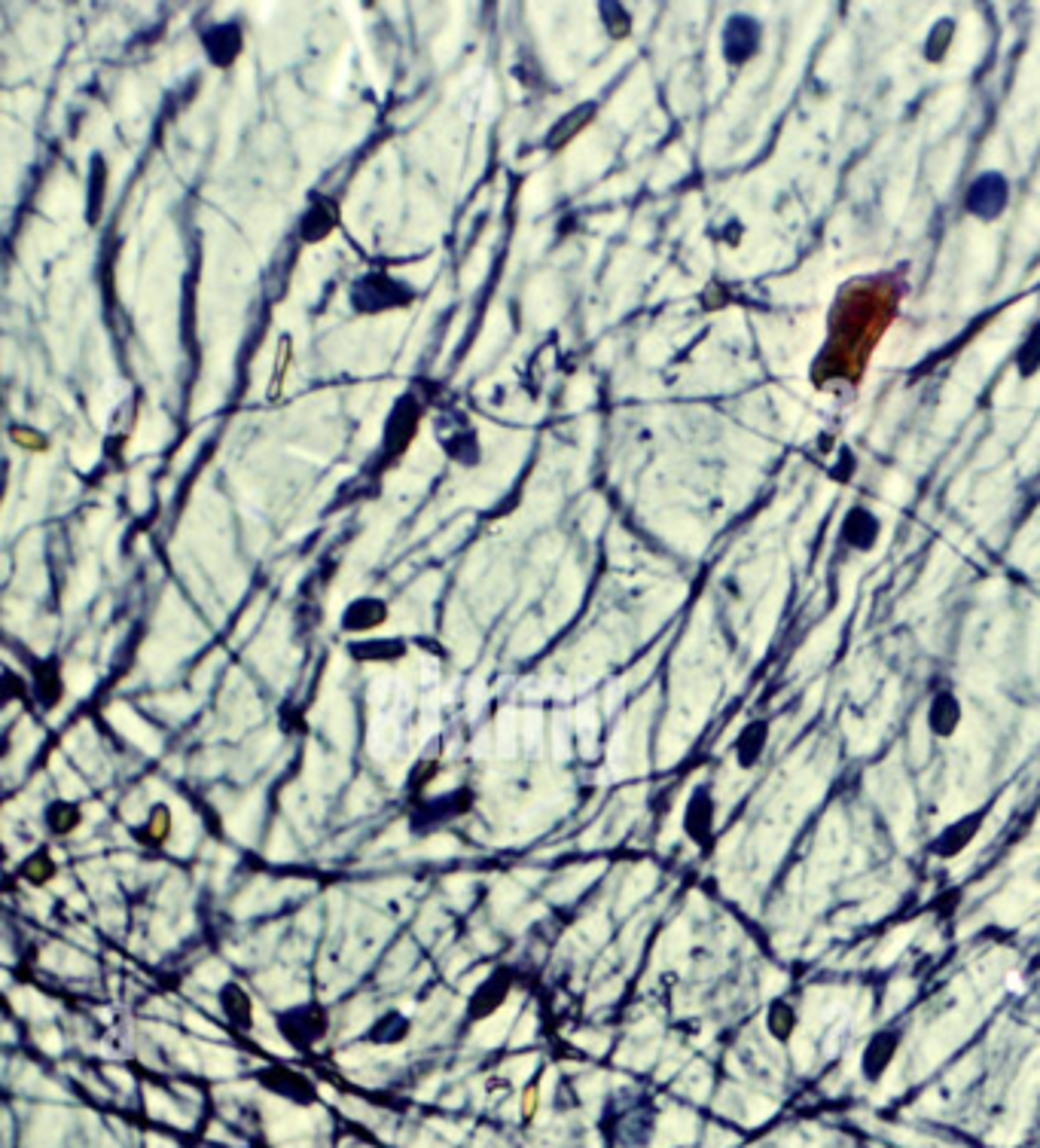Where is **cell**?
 Segmentation results:
<instances>
[{
	"label": "cell",
	"mask_w": 1040,
	"mask_h": 1148,
	"mask_svg": "<svg viewBox=\"0 0 1040 1148\" xmlns=\"http://www.w3.org/2000/svg\"><path fill=\"white\" fill-rule=\"evenodd\" d=\"M278 1023H281L284 1039L290 1044H299V1048H302V1044H312L315 1039L324 1036L327 1014L320 1011V1005H302V1008L284 1011L281 1017H278Z\"/></svg>",
	"instance_id": "ba28073f"
},
{
	"label": "cell",
	"mask_w": 1040,
	"mask_h": 1148,
	"mask_svg": "<svg viewBox=\"0 0 1040 1148\" xmlns=\"http://www.w3.org/2000/svg\"><path fill=\"white\" fill-rule=\"evenodd\" d=\"M537 1099H540V1087H529V1094H525V1115H534Z\"/></svg>",
	"instance_id": "484cf974"
},
{
	"label": "cell",
	"mask_w": 1040,
	"mask_h": 1148,
	"mask_svg": "<svg viewBox=\"0 0 1040 1148\" xmlns=\"http://www.w3.org/2000/svg\"><path fill=\"white\" fill-rule=\"evenodd\" d=\"M763 1023H766V1033L772 1041L779 1044H790L799 1029V1008L790 1002L787 996H775L769 999L766 1014H763Z\"/></svg>",
	"instance_id": "7c38bea8"
},
{
	"label": "cell",
	"mask_w": 1040,
	"mask_h": 1148,
	"mask_svg": "<svg viewBox=\"0 0 1040 1148\" xmlns=\"http://www.w3.org/2000/svg\"><path fill=\"white\" fill-rule=\"evenodd\" d=\"M714 827H717V801L711 785H696L690 801L684 807V834L702 852L714 849Z\"/></svg>",
	"instance_id": "7a4b0ae2"
},
{
	"label": "cell",
	"mask_w": 1040,
	"mask_h": 1148,
	"mask_svg": "<svg viewBox=\"0 0 1040 1148\" xmlns=\"http://www.w3.org/2000/svg\"><path fill=\"white\" fill-rule=\"evenodd\" d=\"M952 34H955V25H952V19H943V22H936L931 28L928 43H925V49H928L925 55L931 58V62H940V58L946 55L949 43H952Z\"/></svg>",
	"instance_id": "44dd1931"
},
{
	"label": "cell",
	"mask_w": 1040,
	"mask_h": 1148,
	"mask_svg": "<svg viewBox=\"0 0 1040 1148\" xmlns=\"http://www.w3.org/2000/svg\"><path fill=\"white\" fill-rule=\"evenodd\" d=\"M769 736H772V724L766 718H754L744 724L736 736V746H732L739 769H754L760 761H763V754L769 749Z\"/></svg>",
	"instance_id": "30bf717a"
},
{
	"label": "cell",
	"mask_w": 1040,
	"mask_h": 1148,
	"mask_svg": "<svg viewBox=\"0 0 1040 1148\" xmlns=\"http://www.w3.org/2000/svg\"><path fill=\"white\" fill-rule=\"evenodd\" d=\"M80 822H83V809L70 801H55L47 809V825L55 834H70L73 827H80Z\"/></svg>",
	"instance_id": "ac0fdd59"
},
{
	"label": "cell",
	"mask_w": 1040,
	"mask_h": 1148,
	"mask_svg": "<svg viewBox=\"0 0 1040 1148\" xmlns=\"http://www.w3.org/2000/svg\"><path fill=\"white\" fill-rule=\"evenodd\" d=\"M507 993H510V983H507V978H504V975H494L491 981H486V983H482L479 990L473 993V999H471V1017H486V1014H494L497 1008L504 1005Z\"/></svg>",
	"instance_id": "5bb4252c"
},
{
	"label": "cell",
	"mask_w": 1040,
	"mask_h": 1148,
	"mask_svg": "<svg viewBox=\"0 0 1040 1148\" xmlns=\"http://www.w3.org/2000/svg\"><path fill=\"white\" fill-rule=\"evenodd\" d=\"M839 535H842V541L852 547V550H860V554H867V550L876 547L878 535H882V522H878V516L870 514L867 507H852V511H848L845 519H842Z\"/></svg>",
	"instance_id": "8fae6325"
},
{
	"label": "cell",
	"mask_w": 1040,
	"mask_h": 1148,
	"mask_svg": "<svg viewBox=\"0 0 1040 1148\" xmlns=\"http://www.w3.org/2000/svg\"><path fill=\"white\" fill-rule=\"evenodd\" d=\"M403 653L400 642H366V645H355V657L360 660H394Z\"/></svg>",
	"instance_id": "603a6c76"
},
{
	"label": "cell",
	"mask_w": 1040,
	"mask_h": 1148,
	"mask_svg": "<svg viewBox=\"0 0 1040 1148\" xmlns=\"http://www.w3.org/2000/svg\"><path fill=\"white\" fill-rule=\"evenodd\" d=\"M12 438H19V446H28V449H47V443H40L43 438H37L34 431H12Z\"/></svg>",
	"instance_id": "d4e9b609"
},
{
	"label": "cell",
	"mask_w": 1040,
	"mask_h": 1148,
	"mask_svg": "<svg viewBox=\"0 0 1040 1148\" xmlns=\"http://www.w3.org/2000/svg\"><path fill=\"white\" fill-rule=\"evenodd\" d=\"M1037 877H1040V862H1037Z\"/></svg>",
	"instance_id": "4316f807"
},
{
	"label": "cell",
	"mask_w": 1040,
	"mask_h": 1148,
	"mask_svg": "<svg viewBox=\"0 0 1040 1148\" xmlns=\"http://www.w3.org/2000/svg\"><path fill=\"white\" fill-rule=\"evenodd\" d=\"M986 819H989V807H976L971 812H964V816L952 819L949 825H943L940 831L931 837L928 855H931V859H936V862L958 859V855L968 852L976 843V837L983 834Z\"/></svg>",
	"instance_id": "6da1fadb"
},
{
	"label": "cell",
	"mask_w": 1040,
	"mask_h": 1148,
	"mask_svg": "<svg viewBox=\"0 0 1040 1148\" xmlns=\"http://www.w3.org/2000/svg\"><path fill=\"white\" fill-rule=\"evenodd\" d=\"M138 840L141 843H146V846H163V843L171 837V812H168V807H153V812L150 816H146V822L138 827Z\"/></svg>",
	"instance_id": "2e32d148"
},
{
	"label": "cell",
	"mask_w": 1040,
	"mask_h": 1148,
	"mask_svg": "<svg viewBox=\"0 0 1040 1148\" xmlns=\"http://www.w3.org/2000/svg\"><path fill=\"white\" fill-rule=\"evenodd\" d=\"M37 693H40V703L43 706H55L58 700H62V678H58V670H47V666H43L40 670V678H37Z\"/></svg>",
	"instance_id": "7402d4cb"
},
{
	"label": "cell",
	"mask_w": 1040,
	"mask_h": 1148,
	"mask_svg": "<svg viewBox=\"0 0 1040 1148\" xmlns=\"http://www.w3.org/2000/svg\"><path fill=\"white\" fill-rule=\"evenodd\" d=\"M471 804H473L471 791H464V788L449 791V794L439 797V801H431V804H424L418 812H413V827H418V831H431V827H436V825H446L452 819L464 816V812L471 809Z\"/></svg>",
	"instance_id": "9c48e42d"
},
{
	"label": "cell",
	"mask_w": 1040,
	"mask_h": 1148,
	"mask_svg": "<svg viewBox=\"0 0 1040 1148\" xmlns=\"http://www.w3.org/2000/svg\"><path fill=\"white\" fill-rule=\"evenodd\" d=\"M1016 367H1019V376H1034L1040 370V324H1034L1029 337H1025V342L1019 345Z\"/></svg>",
	"instance_id": "d6986e66"
},
{
	"label": "cell",
	"mask_w": 1040,
	"mask_h": 1148,
	"mask_svg": "<svg viewBox=\"0 0 1040 1148\" xmlns=\"http://www.w3.org/2000/svg\"><path fill=\"white\" fill-rule=\"evenodd\" d=\"M903 1044V1029L900 1026H882L867 1039L860 1051V1075L863 1081H882L885 1072L891 1069V1063L897 1060V1051Z\"/></svg>",
	"instance_id": "3957f363"
},
{
	"label": "cell",
	"mask_w": 1040,
	"mask_h": 1148,
	"mask_svg": "<svg viewBox=\"0 0 1040 1148\" xmlns=\"http://www.w3.org/2000/svg\"><path fill=\"white\" fill-rule=\"evenodd\" d=\"M385 617H388L385 602H378V599H357V602L348 605V612H345V617H342V627L351 630V632H363V630L382 627Z\"/></svg>",
	"instance_id": "4fadbf2b"
},
{
	"label": "cell",
	"mask_w": 1040,
	"mask_h": 1148,
	"mask_svg": "<svg viewBox=\"0 0 1040 1148\" xmlns=\"http://www.w3.org/2000/svg\"><path fill=\"white\" fill-rule=\"evenodd\" d=\"M204 47H208V55L217 65H229L239 52V31L236 28H217L214 34L204 37Z\"/></svg>",
	"instance_id": "e0dca14e"
},
{
	"label": "cell",
	"mask_w": 1040,
	"mask_h": 1148,
	"mask_svg": "<svg viewBox=\"0 0 1040 1148\" xmlns=\"http://www.w3.org/2000/svg\"><path fill=\"white\" fill-rule=\"evenodd\" d=\"M355 306L360 312H385V309H400L406 302H413V290L400 284L397 279L388 275H370L355 287Z\"/></svg>",
	"instance_id": "277c9868"
},
{
	"label": "cell",
	"mask_w": 1040,
	"mask_h": 1148,
	"mask_svg": "<svg viewBox=\"0 0 1040 1148\" xmlns=\"http://www.w3.org/2000/svg\"><path fill=\"white\" fill-rule=\"evenodd\" d=\"M22 877L31 883V885H43V883H49L52 877H55V862H52V855L47 852V849H40V852H34L31 859H28L25 865H22Z\"/></svg>",
	"instance_id": "ffe728a7"
},
{
	"label": "cell",
	"mask_w": 1040,
	"mask_h": 1148,
	"mask_svg": "<svg viewBox=\"0 0 1040 1148\" xmlns=\"http://www.w3.org/2000/svg\"><path fill=\"white\" fill-rule=\"evenodd\" d=\"M220 1002H223V1014L229 1017L236 1026H251L254 1023V1005H251V996H247L239 983H226L223 993H220Z\"/></svg>",
	"instance_id": "9a60e30c"
},
{
	"label": "cell",
	"mask_w": 1040,
	"mask_h": 1148,
	"mask_svg": "<svg viewBox=\"0 0 1040 1148\" xmlns=\"http://www.w3.org/2000/svg\"><path fill=\"white\" fill-rule=\"evenodd\" d=\"M958 901H961V892L952 889V892H946L940 901H936V905H934L936 910H934V913H936V917H952V913H955V907H958Z\"/></svg>",
	"instance_id": "cb8c5ba5"
},
{
	"label": "cell",
	"mask_w": 1040,
	"mask_h": 1148,
	"mask_svg": "<svg viewBox=\"0 0 1040 1148\" xmlns=\"http://www.w3.org/2000/svg\"><path fill=\"white\" fill-rule=\"evenodd\" d=\"M763 28L751 16H732L723 28V55L729 65H741L760 49Z\"/></svg>",
	"instance_id": "8992f818"
},
{
	"label": "cell",
	"mask_w": 1040,
	"mask_h": 1148,
	"mask_svg": "<svg viewBox=\"0 0 1040 1148\" xmlns=\"http://www.w3.org/2000/svg\"><path fill=\"white\" fill-rule=\"evenodd\" d=\"M925 721H928V730L936 739H952V736H955L958 728H961V721H964V706L958 700V693L952 688L934 691Z\"/></svg>",
	"instance_id": "52a82bcc"
},
{
	"label": "cell",
	"mask_w": 1040,
	"mask_h": 1148,
	"mask_svg": "<svg viewBox=\"0 0 1040 1148\" xmlns=\"http://www.w3.org/2000/svg\"><path fill=\"white\" fill-rule=\"evenodd\" d=\"M1010 202V184L1004 174L998 171H986L971 184L968 196H964V208L973 217H983V221H994Z\"/></svg>",
	"instance_id": "5b68a950"
}]
</instances>
